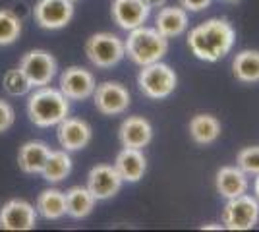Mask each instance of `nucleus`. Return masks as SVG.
<instances>
[{
    "label": "nucleus",
    "mask_w": 259,
    "mask_h": 232,
    "mask_svg": "<svg viewBox=\"0 0 259 232\" xmlns=\"http://www.w3.org/2000/svg\"><path fill=\"white\" fill-rule=\"evenodd\" d=\"M236 43V29L225 18H211L195 25L188 35V47L192 55L203 62H219L230 55Z\"/></svg>",
    "instance_id": "nucleus-1"
},
{
    "label": "nucleus",
    "mask_w": 259,
    "mask_h": 232,
    "mask_svg": "<svg viewBox=\"0 0 259 232\" xmlns=\"http://www.w3.org/2000/svg\"><path fill=\"white\" fill-rule=\"evenodd\" d=\"M68 101L70 99L60 89L47 87V85L37 87V91L31 93V97L27 101L29 118L39 128L58 126L70 112V103Z\"/></svg>",
    "instance_id": "nucleus-2"
},
{
    "label": "nucleus",
    "mask_w": 259,
    "mask_h": 232,
    "mask_svg": "<svg viewBox=\"0 0 259 232\" xmlns=\"http://www.w3.org/2000/svg\"><path fill=\"white\" fill-rule=\"evenodd\" d=\"M126 56L138 66H147L162 60L168 53V39L162 37L155 27L140 25L128 33L124 41Z\"/></svg>",
    "instance_id": "nucleus-3"
},
{
    "label": "nucleus",
    "mask_w": 259,
    "mask_h": 232,
    "mask_svg": "<svg viewBox=\"0 0 259 232\" xmlns=\"http://www.w3.org/2000/svg\"><path fill=\"white\" fill-rule=\"evenodd\" d=\"M140 91L153 101H162L170 97L178 85V76L172 68L164 62H153L147 66H141L138 74Z\"/></svg>",
    "instance_id": "nucleus-4"
},
{
    "label": "nucleus",
    "mask_w": 259,
    "mask_h": 232,
    "mask_svg": "<svg viewBox=\"0 0 259 232\" xmlns=\"http://www.w3.org/2000/svg\"><path fill=\"white\" fill-rule=\"evenodd\" d=\"M259 222V201L255 196L242 194L238 198L227 199L223 209V226L227 230H251Z\"/></svg>",
    "instance_id": "nucleus-5"
},
{
    "label": "nucleus",
    "mask_w": 259,
    "mask_h": 232,
    "mask_svg": "<svg viewBox=\"0 0 259 232\" xmlns=\"http://www.w3.org/2000/svg\"><path fill=\"white\" fill-rule=\"evenodd\" d=\"M85 55L93 66L112 68L126 56V49H124V41L118 35L103 31V33L91 35L87 39Z\"/></svg>",
    "instance_id": "nucleus-6"
},
{
    "label": "nucleus",
    "mask_w": 259,
    "mask_h": 232,
    "mask_svg": "<svg viewBox=\"0 0 259 232\" xmlns=\"http://www.w3.org/2000/svg\"><path fill=\"white\" fill-rule=\"evenodd\" d=\"M20 70L29 79L31 87H43V85L51 83V79L56 74V60L51 53L35 49V51H29L22 56Z\"/></svg>",
    "instance_id": "nucleus-7"
},
{
    "label": "nucleus",
    "mask_w": 259,
    "mask_h": 232,
    "mask_svg": "<svg viewBox=\"0 0 259 232\" xmlns=\"http://www.w3.org/2000/svg\"><path fill=\"white\" fill-rule=\"evenodd\" d=\"M93 99H95L97 111L105 116H118L128 111L132 103L130 91L118 81H103L95 85Z\"/></svg>",
    "instance_id": "nucleus-8"
},
{
    "label": "nucleus",
    "mask_w": 259,
    "mask_h": 232,
    "mask_svg": "<svg viewBox=\"0 0 259 232\" xmlns=\"http://www.w3.org/2000/svg\"><path fill=\"white\" fill-rule=\"evenodd\" d=\"M33 18L45 29H62L74 18L72 0H39Z\"/></svg>",
    "instance_id": "nucleus-9"
},
{
    "label": "nucleus",
    "mask_w": 259,
    "mask_h": 232,
    "mask_svg": "<svg viewBox=\"0 0 259 232\" xmlns=\"http://www.w3.org/2000/svg\"><path fill=\"white\" fill-rule=\"evenodd\" d=\"M110 16L120 29L132 31L140 25H145L151 16V8L145 0H112Z\"/></svg>",
    "instance_id": "nucleus-10"
},
{
    "label": "nucleus",
    "mask_w": 259,
    "mask_h": 232,
    "mask_svg": "<svg viewBox=\"0 0 259 232\" xmlns=\"http://www.w3.org/2000/svg\"><path fill=\"white\" fill-rule=\"evenodd\" d=\"M37 224L35 207L23 199H10L0 209L2 230H33Z\"/></svg>",
    "instance_id": "nucleus-11"
},
{
    "label": "nucleus",
    "mask_w": 259,
    "mask_h": 232,
    "mask_svg": "<svg viewBox=\"0 0 259 232\" xmlns=\"http://www.w3.org/2000/svg\"><path fill=\"white\" fill-rule=\"evenodd\" d=\"M95 76L79 66L66 68L60 76V91L64 93L70 101H83L93 95L95 91Z\"/></svg>",
    "instance_id": "nucleus-12"
},
{
    "label": "nucleus",
    "mask_w": 259,
    "mask_h": 232,
    "mask_svg": "<svg viewBox=\"0 0 259 232\" xmlns=\"http://www.w3.org/2000/svg\"><path fill=\"white\" fill-rule=\"evenodd\" d=\"M122 182L124 180L114 165H97L89 170L87 190L93 194L95 199H110L120 192Z\"/></svg>",
    "instance_id": "nucleus-13"
},
{
    "label": "nucleus",
    "mask_w": 259,
    "mask_h": 232,
    "mask_svg": "<svg viewBox=\"0 0 259 232\" xmlns=\"http://www.w3.org/2000/svg\"><path fill=\"white\" fill-rule=\"evenodd\" d=\"M118 137L122 147L132 149H143L151 144L153 140V126L151 122L143 116H128L120 124Z\"/></svg>",
    "instance_id": "nucleus-14"
},
{
    "label": "nucleus",
    "mask_w": 259,
    "mask_h": 232,
    "mask_svg": "<svg viewBox=\"0 0 259 232\" xmlns=\"http://www.w3.org/2000/svg\"><path fill=\"white\" fill-rule=\"evenodd\" d=\"M58 142L66 151H79L91 142V126L81 118H68L58 124Z\"/></svg>",
    "instance_id": "nucleus-15"
},
{
    "label": "nucleus",
    "mask_w": 259,
    "mask_h": 232,
    "mask_svg": "<svg viewBox=\"0 0 259 232\" xmlns=\"http://www.w3.org/2000/svg\"><path fill=\"white\" fill-rule=\"evenodd\" d=\"M215 188L225 199L238 198L242 194H248L249 180L248 174L240 166H221L217 170Z\"/></svg>",
    "instance_id": "nucleus-16"
},
{
    "label": "nucleus",
    "mask_w": 259,
    "mask_h": 232,
    "mask_svg": "<svg viewBox=\"0 0 259 232\" xmlns=\"http://www.w3.org/2000/svg\"><path fill=\"white\" fill-rule=\"evenodd\" d=\"M188 25L190 16L182 6H162L155 18V29L166 39H174L186 33Z\"/></svg>",
    "instance_id": "nucleus-17"
},
{
    "label": "nucleus",
    "mask_w": 259,
    "mask_h": 232,
    "mask_svg": "<svg viewBox=\"0 0 259 232\" xmlns=\"http://www.w3.org/2000/svg\"><path fill=\"white\" fill-rule=\"evenodd\" d=\"M114 168L118 170L124 182H140L145 170H147V159L143 155V149H132L124 147L114 161Z\"/></svg>",
    "instance_id": "nucleus-18"
},
{
    "label": "nucleus",
    "mask_w": 259,
    "mask_h": 232,
    "mask_svg": "<svg viewBox=\"0 0 259 232\" xmlns=\"http://www.w3.org/2000/svg\"><path fill=\"white\" fill-rule=\"evenodd\" d=\"M188 130H190V137L194 140V144L211 145L221 137L223 126H221V120L217 116L201 112V114H195L194 118L190 120Z\"/></svg>",
    "instance_id": "nucleus-19"
},
{
    "label": "nucleus",
    "mask_w": 259,
    "mask_h": 232,
    "mask_svg": "<svg viewBox=\"0 0 259 232\" xmlns=\"http://www.w3.org/2000/svg\"><path fill=\"white\" fill-rule=\"evenodd\" d=\"M51 155V147L43 142H27L22 145L20 155H18V163L20 168L27 174H37L43 170L45 163Z\"/></svg>",
    "instance_id": "nucleus-20"
},
{
    "label": "nucleus",
    "mask_w": 259,
    "mask_h": 232,
    "mask_svg": "<svg viewBox=\"0 0 259 232\" xmlns=\"http://www.w3.org/2000/svg\"><path fill=\"white\" fill-rule=\"evenodd\" d=\"M232 72L242 83H259V51H240L232 60Z\"/></svg>",
    "instance_id": "nucleus-21"
},
{
    "label": "nucleus",
    "mask_w": 259,
    "mask_h": 232,
    "mask_svg": "<svg viewBox=\"0 0 259 232\" xmlns=\"http://www.w3.org/2000/svg\"><path fill=\"white\" fill-rule=\"evenodd\" d=\"M66 196V215H70L72 219H83L87 217L93 207L95 201L93 194L87 190V186H72L64 194Z\"/></svg>",
    "instance_id": "nucleus-22"
},
{
    "label": "nucleus",
    "mask_w": 259,
    "mask_h": 232,
    "mask_svg": "<svg viewBox=\"0 0 259 232\" xmlns=\"http://www.w3.org/2000/svg\"><path fill=\"white\" fill-rule=\"evenodd\" d=\"M37 211L49 221L62 219L66 215V196L56 188L43 190L37 198Z\"/></svg>",
    "instance_id": "nucleus-23"
},
{
    "label": "nucleus",
    "mask_w": 259,
    "mask_h": 232,
    "mask_svg": "<svg viewBox=\"0 0 259 232\" xmlns=\"http://www.w3.org/2000/svg\"><path fill=\"white\" fill-rule=\"evenodd\" d=\"M70 170H72V159L64 149V151H51L41 174L47 182H60L70 174Z\"/></svg>",
    "instance_id": "nucleus-24"
},
{
    "label": "nucleus",
    "mask_w": 259,
    "mask_h": 232,
    "mask_svg": "<svg viewBox=\"0 0 259 232\" xmlns=\"http://www.w3.org/2000/svg\"><path fill=\"white\" fill-rule=\"evenodd\" d=\"M22 33V22L12 10H0V44H12Z\"/></svg>",
    "instance_id": "nucleus-25"
},
{
    "label": "nucleus",
    "mask_w": 259,
    "mask_h": 232,
    "mask_svg": "<svg viewBox=\"0 0 259 232\" xmlns=\"http://www.w3.org/2000/svg\"><path fill=\"white\" fill-rule=\"evenodd\" d=\"M4 89L14 95V97H18V95H25L29 89H31V83H29V79L25 77L20 68H12L6 72V76H4Z\"/></svg>",
    "instance_id": "nucleus-26"
},
{
    "label": "nucleus",
    "mask_w": 259,
    "mask_h": 232,
    "mask_svg": "<svg viewBox=\"0 0 259 232\" xmlns=\"http://www.w3.org/2000/svg\"><path fill=\"white\" fill-rule=\"evenodd\" d=\"M236 165L246 172L255 176L259 174V145H251V147H244L240 149L236 155Z\"/></svg>",
    "instance_id": "nucleus-27"
},
{
    "label": "nucleus",
    "mask_w": 259,
    "mask_h": 232,
    "mask_svg": "<svg viewBox=\"0 0 259 232\" xmlns=\"http://www.w3.org/2000/svg\"><path fill=\"white\" fill-rule=\"evenodd\" d=\"M14 118H16L14 116V109H12L6 101L0 99V132L8 130L12 124H14Z\"/></svg>",
    "instance_id": "nucleus-28"
},
{
    "label": "nucleus",
    "mask_w": 259,
    "mask_h": 232,
    "mask_svg": "<svg viewBox=\"0 0 259 232\" xmlns=\"http://www.w3.org/2000/svg\"><path fill=\"white\" fill-rule=\"evenodd\" d=\"M213 0H180V6L186 12H203L211 6Z\"/></svg>",
    "instance_id": "nucleus-29"
},
{
    "label": "nucleus",
    "mask_w": 259,
    "mask_h": 232,
    "mask_svg": "<svg viewBox=\"0 0 259 232\" xmlns=\"http://www.w3.org/2000/svg\"><path fill=\"white\" fill-rule=\"evenodd\" d=\"M225 226L223 224H217V222H209V224H203L201 230H223Z\"/></svg>",
    "instance_id": "nucleus-30"
},
{
    "label": "nucleus",
    "mask_w": 259,
    "mask_h": 232,
    "mask_svg": "<svg viewBox=\"0 0 259 232\" xmlns=\"http://www.w3.org/2000/svg\"><path fill=\"white\" fill-rule=\"evenodd\" d=\"M149 4V8H162L166 4V0H145Z\"/></svg>",
    "instance_id": "nucleus-31"
},
{
    "label": "nucleus",
    "mask_w": 259,
    "mask_h": 232,
    "mask_svg": "<svg viewBox=\"0 0 259 232\" xmlns=\"http://www.w3.org/2000/svg\"><path fill=\"white\" fill-rule=\"evenodd\" d=\"M253 196L259 201V174H255V180H253Z\"/></svg>",
    "instance_id": "nucleus-32"
},
{
    "label": "nucleus",
    "mask_w": 259,
    "mask_h": 232,
    "mask_svg": "<svg viewBox=\"0 0 259 232\" xmlns=\"http://www.w3.org/2000/svg\"><path fill=\"white\" fill-rule=\"evenodd\" d=\"M221 2H228V4H238V2H242V0H221Z\"/></svg>",
    "instance_id": "nucleus-33"
},
{
    "label": "nucleus",
    "mask_w": 259,
    "mask_h": 232,
    "mask_svg": "<svg viewBox=\"0 0 259 232\" xmlns=\"http://www.w3.org/2000/svg\"><path fill=\"white\" fill-rule=\"evenodd\" d=\"M72 2H76V0H72Z\"/></svg>",
    "instance_id": "nucleus-34"
}]
</instances>
